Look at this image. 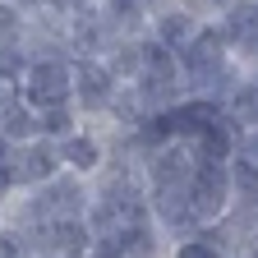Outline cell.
Instances as JSON below:
<instances>
[{"label": "cell", "mask_w": 258, "mask_h": 258, "mask_svg": "<svg viewBox=\"0 0 258 258\" xmlns=\"http://www.w3.org/2000/svg\"><path fill=\"white\" fill-rule=\"evenodd\" d=\"M0 258H32V249H28V235L19 231L14 221H10V226H0Z\"/></svg>", "instance_id": "7c38bea8"}, {"label": "cell", "mask_w": 258, "mask_h": 258, "mask_svg": "<svg viewBox=\"0 0 258 258\" xmlns=\"http://www.w3.org/2000/svg\"><path fill=\"white\" fill-rule=\"evenodd\" d=\"M240 152H244L249 161H258V129H249V134L240 139Z\"/></svg>", "instance_id": "5bb4252c"}, {"label": "cell", "mask_w": 258, "mask_h": 258, "mask_svg": "<svg viewBox=\"0 0 258 258\" xmlns=\"http://www.w3.org/2000/svg\"><path fill=\"white\" fill-rule=\"evenodd\" d=\"M152 14V0H106V19L111 28H134Z\"/></svg>", "instance_id": "8fae6325"}, {"label": "cell", "mask_w": 258, "mask_h": 258, "mask_svg": "<svg viewBox=\"0 0 258 258\" xmlns=\"http://www.w3.org/2000/svg\"><path fill=\"white\" fill-rule=\"evenodd\" d=\"M171 258H231V253L221 249L217 231L208 226V231H199V235H184V240H171Z\"/></svg>", "instance_id": "9c48e42d"}, {"label": "cell", "mask_w": 258, "mask_h": 258, "mask_svg": "<svg viewBox=\"0 0 258 258\" xmlns=\"http://www.w3.org/2000/svg\"><path fill=\"white\" fill-rule=\"evenodd\" d=\"M14 28H19V14L10 5H0V42H10L14 37Z\"/></svg>", "instance_id": "4fadbf2b"}, {"label": "cell", "mask_w": 258, "mask_h": 258, "mask_svg": "<svg viewBox=\"0 0 258 258\" xmlns=\"http://www.w3.org/2000/svg\"><path fill=\"white\" fill-rule=\"evenodd\" d=\"M244 258H258V244H253V249H249V253H244Z\"/></svg>", "instance_id": "9a60e30c"}, {"label": "cell", "mask_w": 258, "mask_h": 258, "mask_svg": "<svg viewBox=\"0 0 258 258\" xmlns=\"http://www.w3.org/2000/svg\"><path fill=\"white\" fill-rule=\"evenodd\" d=\"M235 208V184H231V166H217V161H199V171L189 180V212L199 221V231L217 226L226 212Z\"/></svg>", "instance_id": "6da1fadb"}, {"label": "cell", "mask_w": 258, "mask_h": 258, "mask_svg": "<svg viewBox=\"0 0 258 258\" xmlns=\"http://www.w3.org/2000/svg\"><path fill=\"white\" fill-rule=\"evenodd\" d=\"M231 184H235V203L258 212V161H249L244 152L231 157Z\"/></svg>", "instance_id": "ba28073f"}, {"label": "cell", "mask_w": 258, "mask_h": 258, "mask_svg": "<svg viewBox=\"0 0 258 258\" xmlns=\"http://www.w3.org/2000/svg\"><path fill=\"white\" fill-rule=\"evenodd\" d=\"M74 97V70L64 60H37L28 70V83H23V102L32 111H51V106H70Z\"/></svg>", "instance_id": "7a4b0ae2"}, {"label": "cell", "mask_w": 258, "mask_h": 258, "mask_svg": "<svg viewBox=\"0 0 258 258\" xmlns=\"http://www.w3.org/2000/svg\"><path fill=\"white\" fill-rule=\"evenodd\" d=\"M60 171H64L60 143H51V139H32V143H19V148H14V180H19V194L51 184Z\"/></svg>", "instance_id": "3957f363"}, {"label": "cell", "mask_w": 258, "mask_h": 258, "mask_svg": "<svg viewBox=\"0 0 258 258\" xmlns=\"http://www.w3.org/2000/svg\"><path fill=\"white\" fill-rule=\"evenodd\" d=\"M203 32V19L194 14V10H184V5H171V10H161V14H152V42H161V46H171L175 55L194 42Z\"/></svg>", "instance_id": "8992f818"}, {"label": "cell", "mask_w": 258, "mask_h": 258, "mask_svg": "<svg viewBox=\"0 0 258 258\" xmlns=\"http://www.w3.org/2000/svg\"><path fill=\"white\" fill-rule=\"evenodd\" d=\"M37 134H42V139H51V143H64L70 134H79V129H74V111H70V106L37 111Z\"/></svg>", "instance_id": "30bf717a"}, {"label": "cell", "mask_w": 258, "mask_h": 258, "mask_svg": "<svg viewBox=\"0 0 258 258\" xmlns=\"http://www.w3.org/2000/svg\"><path fill=\"white\" fill-rule=\"evenodd\" d=\"M60 161H64V171H74V175H83V180H97L111 157H106V143L97 139V134L79 129V134H70V139L60 143Z\"/></svg>", "instance_id": "5b68a950"}, {"label": "cell", "mask_w": 258, "mask_h": 258, "mask_svg": "<svg viewBox=\"0 0 258 258\" xmlns=\"http://www.w3.org/2000/svg\"><path fill=\"white\" fill-rule=\"evenodd\" d=\"M0 139L14 143V148L42 139L37 134V111H32L28 102H5V106H0Z\"/></svg>", "instance_id": "52a82bcc"}, {"label": "cell", "mask_w": 258, "mask_h": 258, "mask_svg": "<svg viewBox=\"0 0 258 258\" xmlns=\"http://www.w3.org/2000/svg\"><path fill=\"white\" fill-rule=\"evenodd\" d=\"M115 97H120V79L106 70V60H83L74 70V102L97 115V111H115Z\"/></svg>", "instance_id": "277c9868"}]
</instances>
